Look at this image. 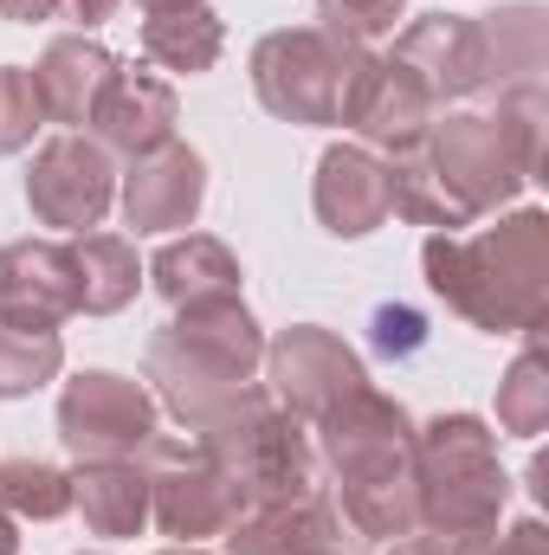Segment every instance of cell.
<instances>
[{"label": "cell", "mask_w": 549, "mask_h": 555, "mask_svg": "<svg viewBox=\"0 0 549 555\" xmlns=\"http://www.w3.org/2000/svg\"><path fill=\"white\" fill-rule=\"evenodd\" d=\"M426 284L485 336H531L549 317V214L518 207L485 233H426Z\"/></svg>", "instance_id": "cell-1"}, {"label": "cell", "mask_w": 549, "mask_h": 555, "mask_svg": "<svg viewBox=\"0 0 549 555\" xmlns=\"http://www.w3.org/2000/svg\"><path fill=\"white\" fill-rule=\"evenodd\" d=\"M323 465L336 472V511L362 543H401L420 530L413 504V420L395 395H349L336 414L317 420Z\"/></svg>", "instance_id": "cell-2"}, {"label": "cell", "mask_w": 549, "mask_h": 555, "mask_svg": "<svg viewBox=\"0 0 549 555\" xmlns=\"http://www.w3.org/2000/svg\"><path fill=\"white\" fill-rule=\"evenodd\" d=\"M266 362V330L240 297L220 304H188L175 310L142 356V375L155 382V401L181 426H207L227 401H240L253 388Z\"/></svg>", "instance_id": "cell-3"}, {"label": "cell", "mask_w": 549, "mask_h": 555, "mask_svg": "<svg viewBox=\"0 0 549 555\" xmlns=\"http://www.w3.org/2000/svg\"><path fill=\"white\" fill-rule=\"evenodd\" d=\"M544 91H505L498 111L433 117L420 155L439 175V188L465 207V220H478L518 201V188L544 175Z\"/></svg>", "instance_id": "cell-4"}, {"label": "cell", "mask_w": 549, "mask_h": 555, "mask_svg": "<svg viewBox=\"0 0 549 555\" xmlns=\"http://www.w3.org/2000/svg\"><path fill=\"white\" fill-rule=\"evenodd\" d=\"M413 504L426 537L485 555L511 504V478L498 465V433L478 414H439L413 433Z\"/></svg>", "instance_id": "cell-5"}, {"label": "cell", "mask_w": 549, "mask_h": 555, "mask_svg": "<svg viewBox=\"0 0 549 555\" xmlns=\"http://www.w3.org/2000/svg\"><path fill=\"white\" fill-rule=\"evenodd\" d=\"M194 433H201L194 446L240 485L246 511L253 504H284L297 491H317V459H310L304 420H291L266 388H246L240 401H227Z\"/></svg>", "instance_id": "cell-6"}, {"label": "cell", "mask_w": 549, "mask_h": 555, "mask_svg": "<svg viewBox=\"0 0 549 555\" xmlns=\"http://www.w3.org/2000/svg\"><path fill=\"white\" fill-rule=\"evenodd\" d=\"M356 52H369V46H336L317 26L266 33L253 46V91H259V104L272 117H284V124L330 130L336 111H343V85H349Z\"/></svg>", "instance_id": "cell-7"}, {"label": "cell", "mask_w": 549, "mask_h": 555, "mask_svg": "<svg viewBox=\"0 0 549 555\" xmlns=\"http://www.w3.org/2000/svg\"><path fill=\"white\" fill-rule=\"evenodd\" d=\"M149 472V517L162 524V537L175 543H201V537H227L246 511L240 485L201 452V446H175V439H149L137 452Z\"/></svg>", "instance_id": "cell-8"}, {"label": "cell", "mask_w": 549, "mask_h": 555, "mask_svg": "<svg viewBox=\"0 0 549 555\" xmlns=\"http://www.w3.org/2000/svg\"><path fill=\"white\" fill-rule=\"evenodd\" d=\"M259 369H266V395H272L291 420H323V414H336L349 395L369 388L362 356H356L336 330H323V323H291V330H278L272 343H266V362H259Z\"/></svg>", "instance_id": "cell-9"}, {"label": "cell", "mask_w": 549, "mask_h": 555, "mask_svg": "<svg viewBox=\"0 0 549 555\" xmlns=\"http://www.w3.org/2000/svg\"><path fill=\"white\" fill-rule=\"evenodd\" d=\"M59 439H65V452L78 465L137 459L142 446L155 439V395L142 382H130V375L85 369L59 395Z\"/></svg>", "instance_id": "cell-10"}, {"label": "cell", "mask_w": 549, "mask_h": 555, "mask_svg": "<svg viewBox=\"0 0 549 555\" xmlns=\"http://www.w3.org/2000/svg\"><path fill=\"white\" fill-rule=\"evenodd\" d=\"M433 117H439V104L426 98V85L413 78L395 52H356L336 124H349L362 142H375L388 155H408V149L426 142Z\"/></svg>", "instance_id": "cell-11"}, {"label": "cell", "mask_w": 549, "mask_h": 555, "mask_svg": "<svg viewBox=\"0 0 549 555\" xmlns=\"http://www.w3.org/2000/svg\"><path fill=\"white\" fill-rule=\"evenodd\" d=\"M117 201V168H111V149L98 137H52L33 155V175H26V207L39 227H59V233H91Z\"/></svg>", "instance_id": "cell-12"}, {"label": "cell", "mask_w": 549, "mask_h": 555, "mask_svg": "<svg viewBox=\"0 0 549 555\" xmlns=\"http://www.w3.org/2000/svg\"><path fill=\"white\" fill-rule=\"evenodd\" d=\"M395 59L426 85V98H433L439 111H446V104H465V98H478V91H491L485 26H478L472 13H420V20H408L401 39H395Z\"/></svg>", "instance_id": "cell-13"}, {"label": "cell", "mask_w": 549, "mask_h": 555, "mask_svg": "<svg viewBox=\"0 0 549 555\" xmlns=\"http://www.w3.org/2000/svg\"><path fill=\"white\" fill-rule=\"evenodd\" d=\"M369 543L323 491H297L284 504H253L227 530V555H362Z\"/></svg>", "instance_id": "cell-14"}, {"label": "cell", "mask_w": 549, "mask_h": 555, "mask_svg": "<svg viewBox=\"0 0 549 555\" xmlns=\"http://www.w3.org/2000/svg\"><path fill=\"white\" fill-rule=\"evenodd\" d=\"M117 201H124V220L137 233H181V227H194V214L207 201V162H201V149L162 142V149L137 155Z\"/></svg>", "instance_id": "cell-15"}, {"label": "cell", "mask_w": 549, "mask_h": 555, "mask_svg": "<svg viewBox=\"0 0 549 555\" xmlns=\"http://www.w3.org/2000/svg\"><path fill=\"white\" fill-rule=\"evenodd\" d=\"M310 207L323 220V233L336 240H362L375 227H388L395 201H388V162L362 142H336L317 155V188H310Z\"/></svg>", "instance_id": "cell-16"}, {"label": "cell", "mask_w": 549, "mask_h": 555, "mask_svg": "<svg viewBox=\"0 0 549 555\" xmlns=\"http://www.w3.org/2000/svg\"><path fill=\"white\" fill-rule=\"evenodd\" d=\"M65 317H78L72 253L59 240H13V246H0V323L59 330Z\"/></svg>", "instance_id": "cell-17"}, {"label": "cell", "mask_w": 549, "mask_h": 555, "mask_svg": "<svg viewBox=\"0 0 549 555\" xmlns=\"http://www.w3.org/2000/svg\"><path fill=\"white\" fill-rule=\"evenodd\" d=\"M175 117H181L175 85L117 59L111 85H104V98H98V111H91V130H98V142H104L111 155H130V162H137L149 149L175 142Z\"/></svg>", "instance_id": "cell-18"}, {"label": "cell", "mask_w": 549, "mask_h": 555, "mask_svg": "<svg viewBox=\"0 0 549 555\" xmlns=\"http://www.w3.org/2000/svg\"><path fill=\"white\" fill-rule=\"evenodd\" d=\"M111 72H117V52H104L91 33H65V39H52L46 59L33 65V85H39L46 124H65V130L91 124V111H98Z\"/></svg>", "instance_id": "cell-19"}, {"label": "cell", "mask_w": 549, "mask_h": 555, "mask_svg": "<svg viewBox=\"0 0 549 555\" xmlns=\"http://www.w3.org/2000/svg\"><path fill=\"white\" fill-rule=\"evenodd\" d=\"M149 284L162 291L168 310H188V304H220V297H240V259L233 246H220L214 233H188V240H168L155 259H149Z\"/></svg>", "instance_id": "cell-20"}, {"label": "cell", "mask_w": 549, "mask_h": 555, "mask_svg": "<svg viewBox=\"0 0 549 555\" xmlns=\"http://www.w3.org/2000/svg\"><path fill=\"white\" fill-rule=\"evenodd\" d=\"M72 504L85 511L91 537H137L149 524V472L142 459H98L72 472Z\"/></svg>", "instance_id": "cell-21"}, {"label": "cell", "mask_w": 549, "mask_h": 555, "mask_svg": "<svg viewBox=\"0 0 549 555\" xmlns=\"http://www.w3.org/2000/svg\"><path fill=\"white\" fill-rule=\"evenodd\" d=\"M65 253H72V284H78L85 317H117L124 304H137L142 259L124 233H78Z\"/></svg>", "instance_id": "cell-22"}, {"label": "cell", "mask_w": 549, "mask_h": 555, "mask_svg": "<svg viewBox=\"0 0 549 555\" xmlns=\"http://www.w3.org/2000/svg\"><path fill=\"white\" fill-rule=\"evenodd\" d=\"M485 65H491V91H537L549 65V20L544 7H505V13H485Z\"/></svg>", "instance_id": "cell-23"}, {"label": "cell", "mask_w": 549, "mask_h": 555, "mask_svg": "<svg viewBox=\"0 0 549 555\" xmlns=\"http://www.w3.org/2000/svg\"><path fill=\"white\" fill-rule=\"evenodd\" d=\"M142 52H149V65H162V72L201 78V72L220 65V52H227V26H220L207 7L149 13V20H142Z\"/></svg>", "instance_id": "cell-24"}, {"label": "cell", "mask_w": 549, "mask_h": 555, "mask_svg": "<svg viewBox=\"0 0 549 555\" xmlns=\"http://www.w3.org/2000/svg\"><path fill=\"white\" fill-rule=\"evenodd\" d=\"M59 369H65V336H59V330H20V323H0V401L39 395Z\"/></svg>", "instance_id": "cell-25"}, {"label": "cell", "mask_w": 549, "mask_h": 555, "mask_svg": "<svg viewBox=\"0 0 549 555\" xmlns=\"http://www.w3.org/2000/svg\"><path fill=\"white\" fill-rule=\"evenodd\" d=\"M0 511L33 517V524L65 517L72 511V472H59L46 459H0Z\"/></svg>", "instance_id": "cell-26"}, {"label": "cell", "mask_w": 549, "mask_h": 555, "mask_svg": "<svg viewBox=\"0 0 549 555\" xmlns=\"http://www.w3.org/2000/svg\"><path fill=\"white\" fill-rule=\"evenodd\" d=\"M537 336L544 330H531V349L498 382V426L518 433V439H537L549 426V362H544V349H537Z\"/></svg>", "instance_id": "cell-27"}, {"label": "cell", "mask_w": 549, "mask_h": 555, "mask_svg": "<svg viewBox=\"0 0 549 555\" xmlns=\"http://www.w3.org/2000/svg\"><path fill=\"white\" fill-rule=\"evenodd\" d=\"M408 13V0H317V33H330L336 46H369L382 33H395V20Z\"/></svg>", "instance_id": "cell-28"}, {"label": "cell", "mask_w": 549, "mask_h": 555, "mask_svg": "<svg viewBox=\"0 0 549 555\" xmlns=\"http://www.w3.org/2000/svg\"><path fill=\"white\" fill-rule=\"evenodd\" d=\"M39 124H46V104H39L33 65H0V155H20Z\"/></svg>", "instance_id": "cell-29"}, {"label": "cell", "mask_w": 549, "mask_h": 555, "mask_svg": "<svg viewBox=\"0 0 549 555\" xmlns=\"http://www.w3.org/2000/svg\"><path fill=\"white\" fill-rule=\"evenodd\" d=\"M375 349L382 356H413L420 349V317H413L408 304H382L375 310Z\"/></svg>", "instance_id": "cell-30"}, {"label": "cell", "mask_w": 549, "mask_h": 555, "mask_svg": "<svg viewBox=\"0 0 549 555\" xmlns=\"http://www.w3.org/2000/svg\"><path fill=\"white\" fill-rule=\"evenodd\" d=\"M485 555H549V530L537 524V517H524V524H511L505 537H491Z\"/></svg>", "instance_id": "cell-31"}, {"label": "cell", "mask_w": 549, "mask_h": 555, "mask_svg": "<svg viewBox=\"0 0 549 555\" xmlns=\"http://www.w3.org/2000/svg\"><path fill=\"white\" fill-rule=\"evenodd\" d=\"M65 0H0V20H13V26H33V20H52Z\"/></svg>", "instance_id": "cell-32"}, {"label": "cell", "mask_w": 549, "mask_h": 555, "mask_svg": "<svg viewBox=\"0 0 549 555\" xmlns=\"http://www.w3.org/2000/svg\"><path fill=\"white\" fill-rule=\"evenodd\" d=\"M117 7H124V0H65V20H78V26L91 33V26H104Z\"/></svg>", "instance_id": "cell-33"}, {"label": "cell", "mask_w": 549, "mask_h": 555, "mask_svg": "<svg viewBox=\"0 0 549 555\" xmlns=\"http://www.w3.org/2000/svg\"><path fill=\"white\" fill-rule=\"evenodd\" d=\"M388 555H472V550H459V543H439V537H401Z\"/></svg>", "instance_id": "cell-34"}, {"label": "cell", "mask_w": 549, "mask_h": 555, "mask_svg": "<svg viewBox=\"0 0 549 555\" xmlns=\"http://www.w3.org/2000/svg\"><path fill=\"white\" fill-rule=\"evenodd\" d=\"M142 13H181V7H207V0H137Z\"/></svg>", "instance_id": "cell-35"}, {"label": "cell", "mask_w": 549, "mask_h": 555, "mask_svg": "<svg viewBox=\"0 0 549 555\" xmlns=\"http://www.w3.org/2000/svg\"><path fill=\"white\" fill-rule=\"evenodd\" d=\"M0 555H20V530H13V517L0 511Z\"/></svg>", "instance_id": "cell-36"}, {"label": "cell", "mask_w": 549, "mask_h": 555, "mask_svg": "<svg viewBox=\"0 0 549 555\" xmlns=\"http://www.w3.org/2000/svg\"><path fill=\"white\" fill-rule=\"evenodd\" d=\"M162 555H207L201 543H175V550H162Z\"/></svg>", "instance_id": "cell-37"}]
</instances>
